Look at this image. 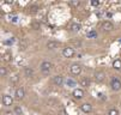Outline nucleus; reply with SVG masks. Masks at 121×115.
I'll return each mask as SVG.
<instances>
[{"mask_svg": "<svg viewBox=\"0 0 121 115\" xmlns=\"http://www.w3.org/2000/svg\"><path fill=\"white\" fill-rule=\"evenodd\" d=\"M37 11H39V6H37V5H32V6L30 7V13H32V14L36 13Z\"/></svg>", "mask_w": 121, "mask_h": 115, "instance_id": "21", "label": "nucleus"}, {"mask_svg": "<svg viewBox=\"0 0 121 115\" xmlns=\"http://www.w3.org/2000/svg\"><path fill=\"white\" fill-rule=\"evenodd\" d=\"M59 115H66V111H60V114Z\"/></svg>", "mask_w": 121, "mask_h": 115, "instance_id": "31", "label": "nucleus"}, {"mask_svg": "<svg viewBox=\"0 0 121 115\" xmlns=\"http://www.w3.org/2000/svg\"><path fill=\"white\" fill-rule=\"evenodd\" d=\"M31 26H32V29H35V30H40V28H41V25H40L39 22H32L31 23Z\"/></svg>", "mask_w": 121, "mask_h": 115, "instance_id": "20", "label": "nucleus"}, {"mask_svg": "<svg viewBox=\"0 0 121 115\" xmlns=\"http://www.w3.org/2000/svg\"><path fill=\"white\" fill-rule=\"evenodd\" d=\"M102 29L104 30V31H112V30L114 29V25L112 24V22L106 21V22L102 23Z\"/></svg>", "mask_w": 121, "mask_h": 115, "instance_id": "6", "label": "nucleus"}, {"mask_svg": "<svg viewBox=\"0 0 121 115\" xmlns=\"http://www.w3.org/2000/svg\"><path fill=\"white\" fill-rule=\"evenodd\" d=\"M79 5H80L79 0H72V1H70V6H72V7H78Z\"/></svg>", "mask_w": 121, "mask_h": 115, "instance_id": "18", "label": "nucleus"}, {"mask_svg": "<svg viewBox=\"0 0 121 115\" xmlns=\"http://www.w3.org/2000/svg\"><path fill=\"white\" fill-rule=\"evenodd\" d=\"M67 84L70 85V86H74V85H76V81H74V80L72 81V79H68V80H67Z\"/></svg>", "mask_w": 121, "mask_h": 115, "instance_id": "25", "label": "nucleus"}, {"mask_svg": "<svg viewBox=\"0 0 121 115\" xmlns=\"http://www.w3.org/2000/svg\"><path fill=\"white\" fill-rule=\"evenodd\" d=\"M99 5V1H97V0H94V1H91V6H98Z\"/></svg>", "mask_w": 121, "mask_h": 115, "instance_id": "27", "label": "nucleus"}, {"mask_svg": "<svg viewBox=\"0 0 121 115\" xmlns=\"http://www.w3.org/2000/svg\"><path fill=\"white\" fill-rule=\"evenodd\" d=\"M58 46H59V43L55 42V41H49V42L47 43V48H48V49H55Z\"/></svg>", "mask_w": 121, "mask_h": 115, "instance_id": "13", "label": "nucleus"}, {"mask_svg": "<svg viewBox=\"0 0 121 115\" xmlns=\"http://www.w3.org/2000/svg\"><path fill=\"white\" fill-rule=\"evenodd\" d=\"M108 115H119V111H117L115 108H112V109H109Z\"/></svg>", "mask_w": 121, "mask_h": 115, "instance_id": "23", "label": "nucleus"}, {"mask_svg": "<svg viewBox=\"0 0 121 115\" xmlns=\"http://www.w3.org/2000/svg\"><path fill=\"white\" fill-rule=\"evenodd\" d=\"M24 96H25V91H24L23 88H18L16 90V98L17 100H23Z\"/></svg>", "mask_w": 121, "mask_h": 115, "instance_id": "7", "label": "nucleus"}, {"mask_svg": "<svg viewBox=\"0 0 121 115\" xmlns=\"http://www.w3.org/2000/svg\"><path fill=\"white\" fill-rule=\"evenodd\" d=\"M53 83L55 85H58V86H61L64 84V77L62 76H55L53 78Z\"/></svg>", "mask_w": 121, "mask_h": 115, "instance_id": "9", "label": "nucleus"}, {"mask_svg": "<svg viewBox=\"0 0 121 115\" xmlns=\"http://www.w3.org/2000/svg\"><path fill=\"white\" fill-rule=\"evenodd\" d=\"M86 36H88L89 38H95V37L97 36V32H96L95 30H92V31H89V32H88V35H86Z\"/></svg>", "mask_w": 121, "mask_h": 115, "instance_id": "19", "label": "nucleus"}, {"mask_svg": "<svg viewBox=\"0 0 121 115\" xmlns=\"http://www.w3.org/2000/svg\"><path fill=\"white\" fill-rule=\"evenodd\" d=\"M11 22H12V23H17V22H18V17H17V16H13L12 19H11Z\"/></svg>", "mask_w": 121, "mask_h": 115, "instance_id": "28", "label": "nucleus"}, {"mask_svg": "<svg viewBox=\"0 0 121 115\" xmlns=\"http://www.w3.org/2000/svg\"><path fill=\"white\" fill-rule=\"evenodd\" d=\"M3 59H4V61H11V59H12V55H11V53H5L4 55H3Z\"/></svg>", "mask_w": 121, "mask_h": 115, "instance_id": "17", "label": "nucleus"}, {"mask_svg": "<svg viewBox=\"0 0 121 115\" xmlns=\"http://www.w3.org/2000/svg\"><path fill=\"white\" fill-rule=\"evenodd\" d=\"M110 86H112V90L114 91H119L121 89V80L117 78V77H114L110 81Z\"/></svg>", "mask_w": 121, "mask_h": 115, "instance_id": "2", "label": "nucleus"}, {"mask_svg": "<svg viewBox=\"0 0 121 115\" xmlns=\"http://www.w3.org/2000/svg\"><path fill=\"white\" fill-rule=\"evenodd\" d=\"M98 97L101 98V100H103V101H104V100H106V96H104V95H103V94H101V92L98 94Z\"/></svg>", "mask_w": 121, "mask_h": 115, "instance_id": "29", "label": "nucleus"}, {"mask_svg": "<svg viewBox=\"0 0 121 115\" xmlns=\"http://www.w3.org/2000/svg\"><path fill=\"white\" fill-rule=\"evenodd\" d=\"M1 101H3V104L5 106V107H10V106H12V103H13V98L10 96V95H3V98H1Z\"/></svg>", "mask_w": 121, "mask_h": 115, "instance_id": "4", "label": "nucleus"}, {"mask_svg": "<svg viewBox=\"0 0 121 115\" xmlns=\"http://www.w3.org/2000/svg\"><path fill=\"white\" fill-rule=\"evenodd\" d=\"M24 73H25L26 77H32V76H34V71H32V68H30V67H25V68H24Z\"/></svg>", "mask_w": 121, "mask_h": 115, "instance_id": "15", "label": "nucleus"}, {"mask_svg": "<svg viewBox=\"0 0 121 115\" xmlns=\"http://www.w3.org/2000/svg\"><path fill=\"white\" fill-rule=\"evenodd\" d=\"M53 64H52L50 61H43L41 64V72L44 74V76H48L52 71V68H53Z\"/></svg>", "mask_w": 121, "mask_h": 115, "instance_id": "1", "label": "nucleus"}, {"mask_svg": "<svg viewBox=\"0 0 121 115\" xmlns=\"http://www.w3.org/2000/svg\"><path fill=\"white\" fill-rule=\"evenodd\" d=\"M113 67L115 70H121V60L120 59H115L113 61Z\"/></svg>", "mask_w": 121, "mask_h": 115, "instance_id": "14", "label": "nucleus"}, {"mask_svg": "<svg viewBox=\"0 0 121 115\" xmlns=\"http://www.w3.org/2000/svg\"><path fill=\"white\" fill-rule=\"evenodd\" d=\"M79 83H80V85H82V86H84V88H88V86L90 85V80H89L88 78L83 77V78L80 79V81H79Z\"/></svg>", "mask_w": 121, "mask_h": 115, "instance_id": "12", "label": "nucleus"}, {"mask_svg": "<svg viewBox=\"0 0 121 115\" xmlns=\"http://www.w3.org/2000/svg\"><path fill=\"white\" fill-rule=\"evenodd\" d=\"M62 55L65 58H72L74 55V49L72 47H66L64 48V51H62Z\"/></svg>", "mask_w": 121, "mask_h": 115, "instance_id": "5", "label": "nucleus"}, {"mask_svg": "<svg viewBox=\"0 0 121 115\" xmlns=\"http://www.w3.org/2000/svg\"><path fill=\"white\" fill-rule=\"evenodd\" d=\"M79 29H80V25H79V24L73 23V24L71 25V30H73V31H79Z\"/></svg>", "mask_w": 121, "mask_h": 115, "instance_id": "22", "label": "nucleus"}, {"mask_svg": "<svg viewBox=\"0 0 121 115\" xmlns=\"http://www.w3.org/2000/svg\"><path fill=\"white\" fill-rule=\"evenodd\" d=\"M18 76H13L12 77V79H11V81H12V83H17V81H18Z\"/></svg>", "mask_w": 121, "mask_h": 115, "instance_id": "26", "label": "nucleus"}, {"mask_svg": "<svg viewBox=\"0 0 121 115\" xmlns=\"http://www.w3.org/2000/svg\"><path fill=\"white\" fill-rule=\"evenodd\" d=\"M70 72L73 76H78L82 72V67L79 66L78 64H73V65H71V66H70Z\"/></svg>", "mask_w": 121, "mask_h": 115, "instance_id": "3", "label": "nucleus"}, {"mask_svg": "<svg viewBox=\"0 0 121 115\" xmlns=\"http://www.w3.org/2000/svg\"><path fill=\"white\" fill-rule=\"evenodd\" d=\"M80 110H82L83 113H90V111H91V104H89V103H83V104L80 106Z\"/></svg>", "mask_w": 121, "mask_h": 115, "instance_id": "11", "label": "nucleus"}, {"mask_svg": "<svg viewBox=\"0 0 121 115\" xmlns=\"http://www.w3.org/2000/svg\"><path fill=\"white\" fill-rule=\"evenodd\" d=\"M103 79H104V72H103V71H97V72H95V80L97 81V83H101V81H103Z\"/></svg>", "mask_w": 121, "mask_h": 115, "instance_id": "8", "label": "nucleus"}, {"mask_svg": "<svg viewBox=\"0 0 121 115\" xmlns=\"http://www.w3.org/2000/svg\"><path fill=\"white\" fill-rule=\"evenodd\" d=\"M0 73H1V77H5L7 74V71L5 67H0Z\"/></svg>", "mask_w": 121, "mask_h": 115, "instance_id": "24", "label": "nucleus"}, {"mask_svg": "<svg viewBox=\"0 0 121 115\" xmlns=\"http://www.w3.org/2000/svg\"><path fill=\"white\" fill-rule=\"evenodd\" d=\"M73 97L79 100V98H83L84 97V91L82 89H74L73 90Z\"/></svg>", "mask_w": 121, "mask_h": 115, "instance_id": "10", "label": "nucleus"}, {"mask_svg": "<svg viewBox=\"0 0 121 115\" xmlns=\"http://www.w3.org/2000/svg\"><path fill=\"white\" fill-rule=\"evenodd\" d=\"M4 115H13V113H11V111H6Z\"/></svg>", "mask_w": 121, "mask_h": 115, "instance_id": "30", "label": "nucleus"}, {"mask_svg": "<svg viewBox=\"0 0 121 115\" xmlns=\"http://www.w3.org/2000/svg\"><path fill=\"white\" fill-rule=\"evenodd\" d=\"M13 113H14L16 115H23V110H22V108H21L19 106H16V107H14Z\"/></svg>", "mask_w": 121, "mask_h": 115, "instance_id": "16", "label": "nucleus"}]
</instances>
